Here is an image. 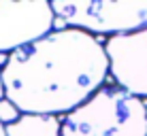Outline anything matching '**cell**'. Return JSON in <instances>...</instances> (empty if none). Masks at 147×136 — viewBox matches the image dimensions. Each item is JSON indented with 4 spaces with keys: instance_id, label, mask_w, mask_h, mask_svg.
Returning a JSON list of instances; mask_svg holds the SVG:
<instances>
[{
    "instance_id": "obj_1",
    "label": "cell",
    "mask_w": 147,
    "mask_h": 136,
    "mask_svg": "<svg viewBox=\"0 0 147 136\" xmlns=\"http://www.w3.org/2000/svg\"><path fill=\"white\" fill-rule=\"evenodd\" d=\"M109 72V55L98 38L60 28L7 58L4 98L24 115H68L105 87Z\"/></svg>"
},
{
    "instance_id": "obj_2",
    "label": "cell",
    "mask_w": 147,
    "mask_h": 136,
    "mask_svg": "<svg viewBox=\"0 0 147 136\" xmlns=\"http://www.w3.org/2000/svg\"><path fill=\"white\" fill-rule=\"evenodd\" d=\"M62 136H147L145 100L105 85L85 104L64 115Z\"/></svg>"
},
{
    "instance_id": "obj_3",
    "label": "cell",
    "mask_w": 147,
    "mask_h": 136,
    "mask_svg": "<svg viewBox=\"0 0 147 136\" xmlns=\"http://www.w3.org/2000/svg\"><path fill=\"white\" fill-rule=\"evenodd\" d=\"M55 17L70 28L90 34H132L147 28V0H55Z\"/></svg>"
},
{
    "instance_id": "obj_4",
    "label": "cell",
    "mask_w": 147,
    "mask_h": 136,
    "mask_svg": "<svg viewBox=\"0 0 147 136\" xmlns=\"http://www.w3.org/2000/svg\"><path fill=\"white\" fill-rule=\"evenodd\" d=\"M53 7L45 0L0 2V53L11 55L45 38L53 32Z\"/></svg>"
},
{
    "instance_id": "obj_5",
    "label": "cell",
    "mask_w": 147,
    "mask_h": 136,
    "mask_svg": "<svg viewBox=\"0 0 147 136\" xmlns=\"http://www.w3.org/2000/svg\"><path fill=\"white\" fill-rule=\"evenodd\" d=\"M105 49L111 64V77L117 87L136 98H147V28L111 36Z\"/></svg>"
},
{
    "instance_id": "obj_6",
    "label": "cell",
    "mask_w": 147,
    "mask_h": 136,
    "mask_svg": "<svg viewBox=\"0 0 147 136\" xmlns=\"http://www.w3.org/2000/svg\"><path fill=\"white\" fill-rule=\"evenodd\" d=\"M7 136H62V123L55 115H22L7 125Z\"/></svg>"
},
{
    "instance_id": "obj_7",
    "label": "cell",
    "mask_w": 147,
    "mask_h": 136,
    "mask_svg": "<svg viewBox=\"0 0 147 136\" xmlns=\"http://www.w3.org/2000/svg\"><path fill=\"white\" fill-rule=\"evenodd\" d=\"M22 111H19L15 104L11 102V100H7V98H2L0 100V123L2 125H11L15 123L19 117H22Z\"/></svg>"
},
{
    "instance_id": "obj_8",
    "label": "cell",
    "mask_w": 147,
    "mask_h": 136,
    "mask_svg": "<svg viewBox=\"0 0 147 136\" xmlns=\"http://www.w3.org/2000/svg\"><path fill=\"white\" fill-rule=\"evenodd\" d=\"M4 98V81H2V68H0V100Z\"/></svg>"
},
{
    "instance_id": "obj_9",
    "label": "cell",
    "mask_w": 147,
    "mask_h": 136,
    "mask_svg": "<svg viewBox=\"0 0 147 136\" xmlns=\"http://www.w3.org/2000/svg\"><path fill=\"white\" fill-rule=\"evenodd\" d=\"M0 136H7V125L0 123Z\"/></svg>"
}]
</instances>
